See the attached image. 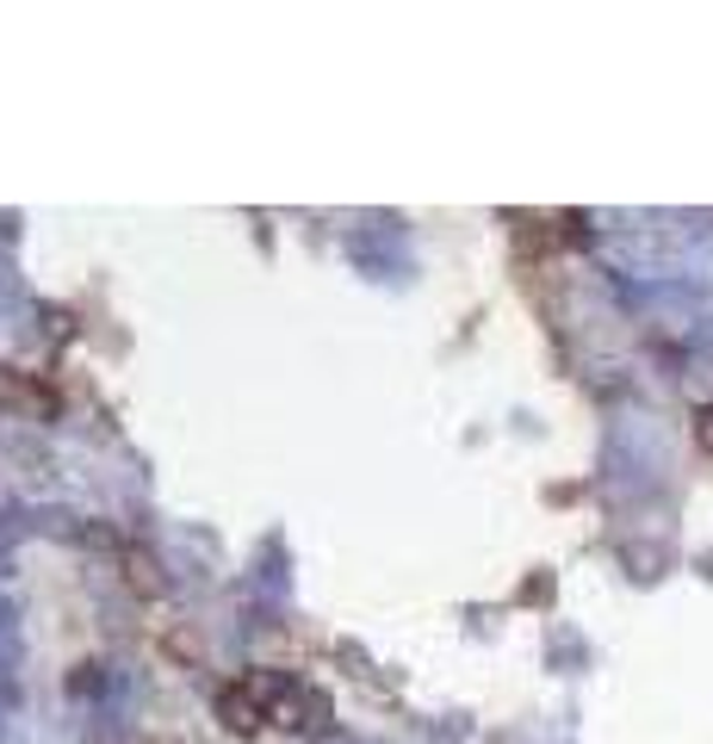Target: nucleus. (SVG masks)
<instances>
[{"label":"nucleus","instance_id":"obj_1","mask_svg":"<svg viewBox=\"0 0 713 744\" xmlns=\"http://www.w3.org/2000/svg\"><path fill=\"white\" fill-rule=\"evenodd\" d=\"M285 689H292V682L273 677V670H249L242 682H230V689L218 695V720L230 732H242V738H249V732L273 726V701H280Z\"/></svg>","mask_w":713,"mask_h":744}]
</instances>
